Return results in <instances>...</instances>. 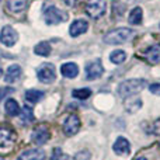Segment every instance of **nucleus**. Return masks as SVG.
I'll return each instance as SVG.
<instances>
[{"label": "nucleus", "instance_id": "obj_26", "mask_svg": "<svg viewBox=\"0 0 160 160\" xmlns=\"http://www.w3.org/2000/svg\"><path fill=\"white\" fill-rule=\"evenodd\" d=\"M51 160H73V158H70V156H68V155H62L61 149H55Z\"/></svg>", "mask_w": 160, "mask_h": 160}, {"label": "nucleus", "instance_id": "obj_28", "mask_svg": "<svg viewBox=\"0 0 160 160\" xmlns=\"http://www.w3.org/2000/svg\"><path fill=\"white\" fill-rule=\"evenodd\" d=\"M13 88L11 87H0V101H2L3 98H4L7 94H10V93H13Z\"/></svg>", "mask_w": 160, "mask_h": 160}, {"label": "nucleus", "instance_id": "obj_18", "mask_svg": "<svg viewBox=\"0 0 160 160\" xmlns=\"http://www.w3.org/2000/svg\"><path fill=\"white\" fill-rule=\"evenodd\" d=\"M128 20H129V24H132V25L141 24L142 20H143V11H142V8L141 7L132 8V10H131V13H129Z\"/></svg>", "mask_w": 160, "mask_h": 160}, {"label": "nucleus", "instance_id": "obj_30", "mask_svg": "<svg viewBox=\"0 0 160 160\" xmlns=\"http://www.w3.org/2000/svg\"><path fill=\"white\" fill-rule=\"evenodd\" d=\"M152 132L155 133V135H160V118L156 119V121L153 122V125H152Z\"/></svg>", "mask_w": 160, "mask_h": 160}, {"label": "nucleus", "instance_id": "obj_31", "mask_svg": "<svg viewBox=\"0 0 160 160\" xmlns=\"http://www.w3.org/2000/svg\"><path fill=\"white\" fill-rule=\"evenodd\" d=\"M88 158H90L88 152H80L73 158V160H88Z\"/></svg>", "mask_w": 160, "mask_h": 160}, {"label": "nucleus", "instance_id": "obj_27", "mask_svg": "<svg viewBox=\"0 0 160 160\" xmlns=\"http://www.w3.org/2000/svg\"><path fill=\"white\" fill-rule=\"evenodd\" d=\"M119 8V13H121V16H122V13H124V10H125V7H124V4H122L121 2H117V0H114L112 2V13H114V16L117 14V10Z\"/></svg>", "mask_w": 160, "mask_h": 160}, {"label": "nucleus", "instance_id": "obj_24", "mask_svg": "<svg viewBox=\"0 0 160 160\" xmlns=\"http://www.w3.org/2000/svg\"><path fill=\"white\" fill-rule=\"evenodd\" d=\"M34 121V112L32 108H30L28 105H25L24 108L21 110V122L24 125H28Z\"/></svg>", "mask_w": 160, "mask_h": 160}, {"label": "nucleus", "instance_id": "obj_32", "mask_svg": "<svg viewBox=\"0 0 160 160\" xmlns=\"http://www.w3.org/2000/svg\"><path fill=\"white\" fill-rule=\"evenodd\" d=\"M63 2L66 3L68 6H76V4H78V3L80 2V0H63Z\"/></svg>", "mask_w": 160, "mask_h": 160}, {"label": "nucleus", "instance_id": "obj_8", "mask_svg": "<svg viewBox=\"0 0 160 160\" xmlns=\"http://www.w3.org/2000/svg\"><path fill=\"white\" fill-rule=\"evenodd\" d=\"M102 73H104V68H102L101 62H100L98 59L86 65V78H87V80L98 79Z\"/></svg>", "mask_w": 160, "mask_h": 160}, {"label": "nucleus", "instance_id": "obj_4", "mask_svg": "<svg viewBox=\"0 0 160 160\" xmlns=\"http://www.w3.org/2000/svg\"><path fill=\"white\" fill-rule=\"evenodd\" d=\"M84 10L91 18H100L107 10V0H88Z\"/></svg>", "mask_w": 160, "mask_h": 160}, {"label": "nucleus", "instance_id": "obj_22", "mask_svg": "<svg viewBox=\"0 0 160 160\" xmlns=\"http://www.w3.org/2000/svg\"><path fill=\"white\" fill-rule=\"evenodd\" d=\"M44 98V91H39V90H28L25 91V100L28 102H38L39 100Z\"/></svg>", "mask_w": 160, "mask_h": 160}, {"label": "nucleus", "instance_id": "obj_13", "mask_svg": "<svg viewBox=\"0 0 160 160\" xmlns=\"http://www.w3.org/2000/svg\"><path fill=\"white\" fill-rule=\"evenodd\" d=\"M21 73H22V70L18 65H11V66H8L7 70H6V76H4L6 83L17 82V80L20 79V76H21Z\"/></svg>", "mask_w": 160, "mask_h": 160}, {"label": "nucleus", "instance_id": "obj_7", "mask_svg": "<svg viewBox=\"0 0 160 160\" xmlns=\"http://www.w3.org/2000/svg\"><path fill=\"white\" fill-rule=\"evenodd\" d=\"M49 138H51V132L47 125H38L34 129L32 136H31V139H32V142L35 145H45L49 141Z\"/></svg>", "mask_w": 160, "mask_h": 160}, {"label": "nucleus", "instance_id": "obj_35", "mask_svg": "<svg viewBox=\"0 0 160 160\" xmlns=\"http://www.w3.org/2000/svg\"><path fill=\"white\" fill-rule=\"evenodd\" d=\"M0 160H4V159H3V158H2V156H0Z\"/></svg>", "mask_w": 160, "mask_h": 160}, {"label": "nucleus", "instance_id": "obj_1", "mask_svg": "<svg viewBox=\"0 0 160 160\" xmlns=\"http://www.w3.org/2000/svg\"><path fill=\"white\" fill-rule=\"evenodd\" d=\"M146 86V80L145 79H129L122 82L118 86V96L121 98H128V97L138 94L139 91H142Z\"/></svg>", "mask_w": 160, "mask_h": 160}, {"label": "nucleus", "instance_id": "obj_3", "mask_svg": "<svg viewBox=\"0 0 160 160\" xmlns=\"http://www.w3.org/2000/svg\"><path fill=\"white\" fill-rule=\"evenodd\" d=\"M44 18L48 25H58L68 20V16L63 10L58 8L56 6H48L44 10Z\"/></svg>", "mask_w": 160, "mask_h": 160}, {"label": "nucleus", "instance_id": "obj_6", "mask_svg": "<svg viewBox=\"0 0 160 160\" xmlns=\"http://www.w3.org/2000/svg\"><path fill=\"white\" fill-rule=\"evenodd\" d=\"M38 79L42 83H52L56 79V73H55V66L51 63H42L38 68Z\"/></svg>", "mask_w": 160, "mask_h": 160}, {"label": "nucleus", "instance_id": "obj_25", "mask_svg": "<svg viewBox=\"0 0 160 160\" xmlns=\"http://www.w3.org/2000/svg\"><path fill=\"white\" fill-rule=\"evenodd\" d=\"M73 97L79 100H86L91 96V90L90 88H78V90H73Z\"/></svg>", "mask_w": 160, "mask_h": 160}, {"label": "nucleus", "instance_id": "obj_14", "mask_svg": "<svg viewBox=\"0 0 160 160\" xmlns=\"http://www.w3.org/2000/svg\"><path fill=\"white\" fill-rule=\"evenodd\" d=\"M61 73L62 76H65L68 79H75L79 75V68L73 62H68V63H63L61 66Z\"/></svg>", "mask_w": 160, "mask_h": 160}, {"label": "nucleus", "instance_id": "obj_16", "mask_svg": "<svg viewBox=\"0 0 160 160\" xmlns=\"http://www.w3.org/2000/svg\"><path fill=\"white\" fill-rule=\"evenodd\" d=\"M112 149L117 155H128L131 150V146H129V142H128L125 138H118L117 142L114 143Z\"/></svg>", "mask_w": 160, "mask_h": 160}, {"label": "nucleus", "instance_id": "obj_23", "mask_svg": "<svg viewBox=\"0 0 160 160\" xmlns=\"http://www.w3.org/2000/svg\"><path fill=\"white\" fill-rule=\"evenodd\" d=\"M125 59H127V53H125L122 49L114 51V52H111V55H110V61L112 62V63H115V65L124 63Z\"/></svg>", "mask_w": 160, "mask_h": 160}, {"label": "nucleus", "instance_id": "obj_10", "mask_svg": "<svg viewBox=\"0 0 160 160\" xmlns=\"http://www.w3.org/2000/svg\"><path fill=\"white\" fill-rule=\"evenodd\" d=\"M16 141V133L8 127H0V148H6Z\"/></svg>", "mask_w": 160, "mask_h": 160}, {"label": "nucleus", "instance_id": "obj_29", "mask_svg": "<svg viewBox=\"0 0 160 160\" xmlns=\"http://www.w3.org/2000/svg\"><path fill=\"white\" fill-rule=\"evenodd\" d=\"M149 90L152 94H156V96H160V83H153V84L149 86Z\"/></svg>", "mask_w": 160, "mask_h": 160}, {"label": "nucleus", "instance_id": "obj_5", "mask_svg": "<svg viewBox=\"0 0 160 160\" xmlns=\"http://www.w3.org/2000/svg\"><path fill=\"white\" fill-rule=\"evenodd\" d=\"M17 39H18V34H17V31L13 27L6 25V27L2 28V31H0V42L4 47H8V48L13 47L17 42Z\"/></svg>", "mask_w": 160, "mask_h": 160}, {"label": "nucleus", "instance_id": "obj_34", "mask_svg": "<svg viewBox=\"0 0 160 160\" xmlns=\"http://www.w3.org/2000/svg\"><path fill=\"white\" fill-rule=\"evenodd\" d=\"M3 76V70H2V68H0V78Z\"/></svg>", "mask_w": 160, "mask_h": 160}, {"label": "nucleus", "instance_id": "obj_20", "mask_svg": "<svg viewBox=\"0 0 160 160\" xmlns=\"http://www.w3.org/2000/svg\"><path fill=\"white\" fill-rule=\"evenodd\" d=\"M51 45H49V42H47V41H42V42H39V44H37L35 45V48H34V52L37 53V55H39V56H48V55H51Z\"/></svg>", "mask_w": 160, "mask_h": 160}, {"label": "nucleus", "instance_id": "obj_11", "mask_svg": "<svg viewBox=\"0 0 160 160\" xmlns=\"http://www.w3.org/2000/svg\"><path fill=\"white\" fill-rule=\"evenodd\" d=\"M87 30H88V22L87 21H84V20H76V21H73L72 25H70L69 34L73 37V38H76V37L84 34Z\"/></svg>", "mask_w": 160, "mask_h": 160}, {"label": "nucleus", "instance_id": "obj_12", "mask_svg": "<svg viewBox=\"0 0 160 160\" xmlns=\"http://www.w3.org/2000/svg\"><path fill=\"white\" fill-rule=\"evenodd\" d=\"M45 159V152L41 149H30L25 150L24 153L17 158V160H44Z\"/></svg>", "mask_w": 160, "mask_h": 160}, {"label": "nucleus", "instance_id": "obj_36", "mask_svg": "<svg viewBox=\"0 0 160 160\" xmlns=\"http://www.w3.org/2000/svg\"><path fill=\"white\" fill-rule=\"evenodd\" d=\"M136 2H138V0H136Z\"/></svg>", "mask_w": 160, "mask_h": 160}, {"label": "nucleus", "instance_id": "obj_17", "mask_svg": "<svg viewBox=\"0 0 160 160\" xmlns=\"http://www.w3.org/2000/svg\"><path fill=\"white\" fill-rule=\"evenodd\" d=\"M145 56H146L148 62L149 63H160V45H153L149 49L145 52Z\"/></svg>", "mask_w": 160, "mask_h": 160}, {"label": "nucleus", "instance_id": "obj_15", "mask_svg": "<svg viewBox=\"0 0 160 160\" xmlns=\"http://www.w3.org/2000/svg\"><path fill=\"white\" fill-rule=\"evenodd\" d=\"M27 8V0H7V10L13 14L21 13Z\"/></svg>", "mask_w": 160, "mask_h": 160}, {"label": "nucleus", "instance_id": "obj_9", "mask_svg": "<svg viewBox=\"0 0 160 160\" xmlns=\"http://www.w3.org/2000/svg\"><path fill=\"white\" fill-rule=\"evenodd\" d=\"M80 129V119L78 115L72 114L66 118V121L63 122V132L66 133L68 136H73L79 132Z\"/></svg>", "mask_w": 160, "mask_h": 160}, {"label": "nucleus", "instance_id": "obj_2", "mask_svg": "<svg viewBox=\"0 0 160 160\" xmlns=\"http://www.w3.org/2000/svg\"><path fill=\"white\" fill-rule=\"evenodd\" d=\"M133 37V30L131 28H115L105 34L104 42L108 45H121L128 42Z\"/></svg>", "mask_w": 160, "mask_h": 160}, {"label": "nucleus", "instance_id": "obj_21", "mask_svg": "<svg viewBox=\"0 0 160 160\" xmlns=\"http://www.w3.org/2000/svg\"><path fill=\"white\" fill-rule=\"evenodd\" d=\"M142 107V101L141 98H127L125 100V108H127L128 112H135V111H138L139 108Z\"/></svg>", "mask_w": 160, "mask_h": 160}, {"label": "nucleus", "instance_id": "obj_33", "mask_svg": "<svg viewBox=\"0 0 160 160\" xmlns=\"http://www.w3.org/2000/svg\"><path fill=\"white\" fill-rule=\"evenodd\" d=\"M135 160H148L146 158H143V156H138V158H136Z\"/></svg>", "mask_w": 160, "mask_h": 160}, {"label": "nucleus", "instance_id": "obj_19", "mask_svg": "<svg viewBox=\"0 0 160 160\" xmlns=\"http://www.w3.org/2000/svg\"><path fill=\"white\" fill-rule=\"evenodd\" d=\"M4 110H6V112H7V115L14 117V115H17V114H20V105L14 98H8L7 101H6Z\"/></svg>", "mask_w": 160, "mask_h": 160}]
</instances>
